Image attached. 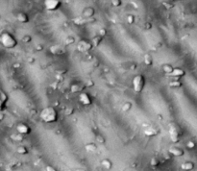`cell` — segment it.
I'll return each instance as SVG.
<instances>
[{
  "mask_svg": "<svg viewBox=\"0 0 197 171\" xmlns=\"http://www.w3.org/2000/svg\"><path fill=\"white\" fill-rule=\"evenodd\" d=\"M5 117V115L3 112H0V120H3V118Z\"/></svg>",
  "mask_w": 197,
  "mask_h": 171,
  "instance_id": "c3c4849f",
  "label": "cell"
},
{
  "mask_svg": "<svg viewBox=\"0 0 197 171\" xmlns=\"http://www.w3.org/2000/svg\"><path fill=\"white\" fill-rule=\"evenodd\" d=\"M181 168L184 171H191L194 169V163L192 161H184L181 164Z\"/></svg>",
  "mask_w": 197,
  "mask_h": 171,
  "instance_id": "e0dca14e",
  "label": "cell"
},
{
  "mask_svg": "<svg viewBox=\"0 0 197 171\" xmlns=\"http://www.w3.org/2000/svg\"><path fill=\"white\" fill-rule=\"evenodd\" d=\"M143 62L146 65H153V58L150 54L146 53L144 56H143Z\"/></svg>",
  "mask_w": 197,
  "mask_h": 171,
  "instance_id": "7402d4cb",
  "label": "cell"
},
{
  "mask_svg": "<svg viewBox=\"0 0 197 171\" xmlns=\"http://www.w3.org/2000/svg\"><path fill=\"white\" fill-rule=\"evenodd\" d=\"M45 171H57V169H56L53 165H50V164H48V165L45 166Z\"/></svg>",
  "mask_w": 197,
  "mask_h": 171,
  "instance_id": "ab89813d",
  "label": "cell"
},
{
  "mask_svg": "<svg viewBox=\"0 0 197 171\" xmlns=\"http://www.w3.org/2000/svg\"><path fill=\"white\" fill-rule=\"evenodd\" d=\"M85 148L87 152H95L97 150V145H96L94 142H89V143L86 144Z\"/></svg>",
  "mask_w": 197,
  "mask_h": 171,
  "instance_id": "44dd1931",
  "label": "cell"
},
{
  "mask_svg": "<svg viewBox=\"0 0 197 171\" xmlns=\"http://www.w3.org/2000/svg\"><path fill=\"white\" fill-rule=\"evenodd\" d=\"M8 101V95L5 92L0 90V112H3V110L5 109L6 102Z\"/></svg>",
  "mask_w": 197,
  "mask_h": 171,
  "instance_id": "5bb4252c",
  "label": "cell"
},
{
  "mask_svg": "<svg viewBox=\"0 0 197 171\" xmlns=\"http://www.w3.org/2000/svg\"><path fill=\"white\" fill-rule=\"evenodd\" d=\"M17 152L20 155H26V154H28V152L29 151H28L27 147L23 146V145H20V146H18L17 148Z\"/></svg>",
  "mask_w": 197,
  "mask_h": 171,
  "instance_id": "484cf974",
  "label": "cell"
},
{
  "mask_svg": "<svg viewBox=\"0 0 197 171\" xmlns=\"http://www.w3.org/2000/svg\"><path fill=\"white\" fill-rule=\"evenodd\" d=\"M17 131L18 134L22 135V136H25V135H29L31 133V128L30 126L26 124V123H23V122H20L18 123L17 125Z\"/></svg>",
  "mask_w": 197,
  "mask_h": 171,
  "instance_id": "52a82bcc",
  "label": "cell"
},
{
  "mask_svg": "<svg viewBox=\"0 0 197 171\" xmlns=\"http://www.w3.org/2000/svg\"><path fill=\"white\" fill-rule=\"evenodd\" d=\"M79 101L85 106H89L92 103V98H90V96L86 92H81L79 94Z\"/></svg>",
  "mask_w": 197,
  "mask_h": 171,
  "instance_id": "9c48e42d",
  "label": "cell"
},
{
  "mask_svg": "<svg viewBox=\"0 0 197 171\" xmlns=\"http://www.w3.org/2000/svg\"><path fill=\"white\" fill-rule=\"evenodd\" d=\"M107 35V30L105 29V28H101V29H99V31H98V36H100V37H104V36H106Z\"/></svg>",
  "mask_w": 197,
  "mask_h": 171,
  "instance_id": "74e56055",
  "label": "cell"
},
{
  "mask_svg": "<svg viewBox=\"0 0 197 171\" xmlns=\"http://www.w3.org/2000/svg\"><path fill=\"white\" fill-rule=\"evenodd\" d=\"M164 158L165 160H170L171 159V155L169 154V153H167V154H164Z\"/></svg>",
  "mask_w": 197,
  "mask_h": 171,
  "instance_id": "bcb514c9",
  "label": "cell"
},
{
  "mask_svg": "<svg viewBox=\"0 0 197 171\" xmlns=\"http://www.w3.org/2000/svg\"><path fill=\"white\" fill-rule=\"evenodd\" d=\"M0 43H1L2 46L5 47V48L12 49L17 45V40L12 34L8 32H4L0 36Z\"/></svg>",
  "mask_w": 197,
  "mask_h": 171,
  "instance_id": "7a4b0ae2",
  "label": "cell"
},
{
  "mask_svg": "<svg viewBox=\"0 0 197 171\" xmlns=\"http://www.w3.org/2000/svg\"><path fill=\"white\" fill-rule=\"evenodd\" d=\"M95 15V11L94 9L92 8V7H87L83 10L82 12V17L84 18H87V19H89V18H92L93 15Z\"/></svg>",
  "mask_w": 197,
  "mask_h": 171,
  "instance_id": "7c38bea8",
  "label": "cell"
},
{
  "mask_svg": "<svg viewBox=\"0 0 197 171\" xmlns=\"http://www.w3.org/2000/svg\"><path fill=\"white\" fill-rule=\"evenodd\" d=\"M12 140L14 141H17V142H20V141H22L23 139H24V137L22 135H20V134H12V135H11V137H10Z\"/></svg>",
  "mask_w": 197,
  "mask_h": 171,
  "instance_id": "d4e9b609",
  "label": "cell"
},
{
  "mask_svg": "<svg viewBox=\"0 0 197 171\" xmlns=\"http://www.w3.org/2000/svg\"><path fill=\"white\" fill-rule=\"evenodd\" d=\"M62 2L60 0H45L44 1V7L46 10L54 12L56 10H58L61 7Z\"/></svg>",
  "mask_w": 197,
  "mask_h": 171,
  "instance_id": "8992f818",
  "label": "cell"
},
{
  "mask_svg": "<svg viewBox=\"0 0 197 171\" xmlns=\"http://www.w3.org/2000/svg\"><path fill=\"white\" fill-rule=\"evenodd\" d=\"M95 139H96V141H97L98 143H100V144H104L105 142H106V138H105L104 137H103L102 135H100V134L96 135Z\"/></svg>",
  "mask_w": 197,
  "mask_h": 171,
  "instance_id": "f1b7e54d",
  "label": "cell"
},
{
  "mask_svg": "<svg viewBox=\"0 0 197 171\" xmlns=\"http://www.w3.org/2000/svg\"><path fill=\"white\" fill-rule=\"evenodd\" d=\"M101 165H102L103 168L106 169V170H111L112 168L114 163H112V161L110 159H104L101 161Z\"/></svg>",
  "mask_w": 197,
  "mask_h": 171,
  "instance_id": "d6986e66",
  "label": "cell"
},
{
  "mask_svg": "<svg viewBox=\"0 0 197 171\" xmlns=\"http://www.w3.org/2000/svg\"><path fill=\"white\" fill-rule=\"evenodd\" d=\"M93 48L92 44L87 40H81L77 44V49L80 52H89Z\"/></svg>",
  "mask_w": 197,
  "mask_h": 171,
  "instance_id": "5b68a950",
  "label": "cell"
},
{
  "mask_svg": "<svg viewBox=\"0 0 197 171\" xmlns=\"http://www.w3.org/2000/svg\"><path fill=\"white\" fill-rule=\"evenodd\" d=\"M49 51L51 52L53 55H64L67 52V50L64 46L59 45V44H55V45L50 46Z\"/></svg>",
  "mask_w": 197,
  "mask_h": 171,
  "instance_id": "ba28073f",
  "label": "cell"
},
{
  "mask_svg": "<svg viewBox=\"0 0 197 171\" xmlns=\"http://www.w3.org/2000/svg\"><path fill=\"white\" fill-rule=\"evenodd\" d=\"M168 133H169V137L171 141H173L174 143H177L180 140V137H181V128L179 127V125L176 124V123H170L169 124V128H168Z\"/></svg>",
  "mask_w": 197,
  "mask_h": 171,
  "instance_id": "3957f363",
  "label": "cell"
},
{
  "mask_svg": "<svg viewBox=\"0 0 197 171\" xmlns=\"http://www.w3.org/2000/svg\"><path fill=\"white\" fill-rule=\"evenodd\" d=\"M168 153H169L172 157H181L184 155V150L182 148L177 147V146H171L169 149H168Z\"/></svg>",
  "mask_w": 197,
  "mask_h": 171,
  "instance_id": "30bf717a",
  "label": "cell"
},
{
  "mask_svg": "<svg viewBox=\"0 0 197 171\" xmlns=\"http://www.w3.org/2000/svg\"><path fill=\"white\" fill-rule=\"evenodd\" d=\"M35 58H34V57H29V58H28V64H30V65H32V64H34V63H35Z\"/></svg>",
  "mask_w": 197,
  "mask_h": 171,
  "instance_id": "b9f144b4",
  "label": "cell"
},
{
  "mask_svg": "<svg viewBox=\"0 0 197 171\" xmlns=\"http://www.w3.org/2000/svg\"><path fill=\"white\" fill-rule=\"evenodd\" d=\"M135 68H137V65H131V69H132V70H134Z\"/></svg>",
  "mask_w": 197,
  "mask_h": 171,
  "instance_id": "681fc988",
  "label": "cell"
},
{
  "mask_svg": "<svg viewBox=\"0 0 197 171\" xmlns=\"http://www.w3.org/2000/svg\"><path fill=\"white\" fill-rule=\"evenodd\" d=\"M17 18L20 23H27V22H29V17H28L27 14H25L23 12L18 13L17 15Z\"/></svg>",
  "mask_w": 197,
  "mask_h": 171,
  "instance_id": "ac0fdd59",
  "label": "cell"
},
{
  "mask_svg": "<svg viewBox=\"0 0 197 171\" xmlns=\"http://www.w3.org/2000/svg\"><path fill=\"white\" fill-rule=\"evenodd\" d=\"M12 67H14V68H20L21 67V64H20V63H15V64L12 65Z\"/></svg>",
  "mask_w": 197,
  "mask_h": 171,
  "instance_id": "f6af8a7d",
  "label": "cell"
},
{
  "mask_svg": "<svg viewBox=\"0 0 197 171\" xmlns=\"http://www.w3.org/2000/svg\"><path fill=\"white\" fill-rule=\"evenodd\" d=\"M144 127L145 128L143 132H144V135L147 136V137H155L160 133V130L152 127V126H144Z\"/></svg>",
  "mask_w": 197,
  "mask_h": 171,
  "instance_id": "8fae6325",
  "label": "cell"
},
{
  "mask_svg": "<svg viewBox=\"0 0 197 171\" xmlns=\"http://www.w3.org/2000/svg\"><path fill=\"white\" fill-rule=\"evenodd\" d=\"M162 5H164L166 9H171V8L174 7V3L171 2V1H164V2H162Z\"/></svg>",
  "mask_w": 197,
  "mask_h": 171,
  "instance_id": "e575fe53",
  "label": "cell"
},
{
  "mask_svg": "<svg viewBox=\"0 0 197 171\" xmlns=\"http://www.w3.org/2000/svg\"><path fill=\"white\" fill-rule=\"evenodd\" d=\"M152 23L151 22H145L144 25H143V28H144L145 30H151L152 29Z\"/></svg>",
  "mask_w": 197,
  "mask_h": 171,
  "instance_id": "f35d334b",
  "label": "cell"
},
{
  "mask_svg": "<svg viewBox=\"0 0 197 171\" xmlns=\"http://www.w3.org/2000/svg\"><path fill=\"white\" fill-rule=\"evenodd\" d=\"M74 42H75L74 37H72V36L67 37V39H65V44H67V45H71V44H73Z\"/></svg>",
  "mask_w": 197,
  "mask_h": 171,
  "instance_id": "f546056e",
  "label": "cell"
},
{
  "mask_svg": "<svg viewBox=\"0 0 197 171\" xmlns=\"http://www.w3.org/2000/svg\"><path fill=\"white\" fill-rule=\"evenodd\" d=\"M65 72H67V70H65V69H62V70H58V71H57V74H59V75H62V74H65Z\"/></svg>",
  "mask_w": 197,
  "mask_h": 171,
  "instance_id": "7dc6e473",
  "label": "cell"
},
{
  "mask_svg": "<svg viewBox=\"0 0 197 171\" xmlns=\"http://www.w3.org/2000/svg\"><path fill=\"white\" fill-rule=\"evenodd\" d=\"M112 5L114 6V7H119V6L122 5V1H121V0H112Z\"/></svg>",
  "mask_w": 197,
  "mask_h": 171,
  "instance_id": "8d00e7d4",
  "label": "cell"
},
{
  "mask_svg": "<svg viewBox=\"0 0 197 171\" xmlns=\"http://www.w3.org/2000/svg\"><path fill=\"white\" fill-rule=\"evenodd\" d=\"M75 171H85V170H84V169H81V168H79V169H76V170H75Z\"/></svg>",
  "mask_w": 197,
  "mask_h": 171,
  "instance_id": "816d5d0a",
  "label": "cell"
},
{
  "mask_svg": "<svg viewBox=\"0 0 197 171\" xmlns=\"http://www.w3.org/2000/svg\"><path fill=\"white\" fill-rule=\"evenodd\" d=\"M186 74V71L184 70L182 68H174L173 71L171 72L169 74L170 76H172L174 78H180V77H183V76H185Z\"/></svg>",
  "mask_w": 197,
  "mask_h": 171,
  "instance_id": "2e32d148",
  "label": "cell"
},
{
  "mask_svg": "<svg viewBox=\"0 0 197 171\" xmlns=\"http://www.w3.org/2000/svg\"><path fill=\"white\" fill-rule=\"evenodd\" d=\"M170 88H181L183 86L182 82H180L179 80H172L169 82V84H168Z\"/></svg>",
  "mask_w": 197,
  "mask_h": 171,
  "instance_id": "603a6c76",
  "label": "cell"
},
{
  "mask_svg": "<svg viewBox=\"0 0 197 171\" xmlns=\"http://www.w3.org/2000/svg\"><path fill=\"white\" fill-rule=\"evenodd\" d=\"M42 49H43L42 44H37V45H36V50H37V51H42Z\"/></svg>",
  "mask_w": 197,
  "mask_h": 171,
  "instance_id": "7bdbcfd3",
  "label": "cell"
},
{
  "mask_svg": "<svg viewBox=\"0 0 197 171\" xmlns=\"http://www.w3.org/2000/svg\"><path fill=\"white\" fill-rule=\"evenodd\" d=\"M74 113V109L73 108H67V110H65V115H72Z\"/></svg>",
  "mask_w": 197,
  "mask_h": 171,
  "instance_id": "d590c367",
  "label": "cell"
},
{
  "mask_svg": "<svg viewBox=\"0 0 197 171\" xmlns=\"http://www.w3.org/2000/svg\"><path fill=\"white\" fill-rule=\"evenodd\" d=\"M135 21H136V17H135V15H127V22H128V24L132 25V24L135 23Z\"/></svg>",
  "mask_w": 197,
  "mask_h": 171,
  "instance_id": "4dcf8cb0",
  "label": "cell"
},
{
  "mask_svg": "<svg viewBox=\"0 0 197 171\" xmlns=\"http://www.w3.org/2000/svg\"><path fill=\"white\" fill-rule=\"evenodd\" d=\"M50 87H51L53 90H57V88H59V82L55 81L54 83H52L51 85H50Z\"/></svg>",
  "mask_w": 197,
  "mask_h": 171,
  "instance_id": "60d3db41",
  "label": "cell"
},
{
  "mask_svg": "<svg viewBox=\"0 0 197 171\" xmlns=\"http://www.w3.org/2000/svg\"><path fill=\"white\" fill-rule=\"evenodd\" d=\"M83 85L85 88H92V87H94L95 84H94V82H93V80L89 79V80H86V82Z\"/></svg>",
  "mask_w": 197,
  "mask_h": 171,
  "instance_id": "1f68e13d",
  "label": "cell"
},
{
  "mask_svg": "<svg viewBox=\"0 0 197 171\" xmlns=\"http://www.w3.org/2000/svg\"><path fill=\"white\" fill-rule=\"evenodd\" d=\"M160 163H161L160 159L157 157H153L151 159V161H150V164H151L152 166H158Z\"/></svg>",
  "mask_w": 197,
  "mask_h": 171,
  "instance_id": "83f0119b",
  "label": "cell"
},
{
  "mask_svg": "<svg viewBox=\"0 0 197 171\" xmlns=\"http://www.w3.org/2000/svg\"><path fill=\"white\" fill-rule=\"evenodd\" d=\"M173 69H174V67L170 64H164V65H162V70H164V72H165V73L168 74V75L173 71Z\"/></svg>",
  "mask_w": 197,
  "mask_h": 171,
  "instance_id": "cb8c5ba5",
  "label": "cell"
},
{
  "mask_svg": "<svg viewBox=\"0 0 197 171\" xmlns=\"http://www.w3.org/2000/svg\"><path fill=\"white\" fill-rule=\"evenodd\" d=\"M94 20H95L94 18H89V19H87V18H84L82 17H78L76 18H74L73 22H74V24L77 25V26H81V25H84V24L89 23V22H92V21H94Z\"/></svg>",
  "mask_w": 197,
  "mask_h": 171,
  "instance_id": "4fadbf2b",
  "label": "cell"
},
{
  "mask_svg": "<svg viewBox=\"0 0 197 171\" xmlns=\"http://www.w3.org/2000/svg\"><path fill=\"white\" fill-rule=\"evenodd\" d=\"M40 117L45 123H54L58 120V113L54 107H46L42 110Z\"/></svg>",
  "mask_w": 197,
  "mask_h": 171,
  "instance_id": "6da1fadb",
  "label": "cell"
},
{
  "mask_svg": "<svg viewBox=\"0 0 197 171\" xmlns=\"http://www.w3.org/2000/svg\"><path fill=\"white\" fill-rule=\"evenodd\" d=\"M186 146H187V149H189V150H192V149H194V148H195L196 144H195V142H194V141H192V140H189V141H187V142Z\"/></svg>",
  "mask_w": 197,
  "mask_h": 171,
  "instance_id": "d6a6232c",
  "label": "cell"
},
{
  "mask_svg": "<svg viewBox=\"0 0 197 171\" xmlns=\"http://www.w3.org/2000/svg\"><path fill=\"white\" fill-rule=\"evenodd\" d=\"M92 55H89L87 56V60H92Z\"/></svg>",
  "mask_w": 197,
  "mask_h": 171,
  "instance_id": "f907efd6",
  "label": "cell"
},
{
  "mask_svg": "<svg viewBox=\"0 0 197 171\" xmlns=\"http://www.w3.org/2000/svg\"><path fill=\"white\" fill-rule=\"evenodd\" d=\"M85 88V87H84V85L83 84H79V83H77V84H73V85H71V87H70V91L72 93H81V92H83V90Z\"/></svg>",
  "mask_w": 197,
  "mask_h": 171,
  "instance_id": "9a60e30c",
  "label": "cell"
},
{
  "mask_svg": "<svg viewBox=\"0 0 197 171\" xmlns=\"http://www.w3.org/2000/svg\"><path fill=\"white\" fill-rule=\"evenodd\" d=\"M56 79H57V82H59V81L62 82V81H64V76L57 74V75H56Z\"/></svg>",
  "mask_w": 197,
  "mask_h": 171,
  "instance_id": "ee69618b",
  "label": "cell"
},
{
  "mask_svg": "<svg viewBox=\"0 0 197 171\" xmlns=\"http://www.w3.org/2000/svg\"><path fill=\"white\" fill-rule=\"evenodd\" d=\"M102 40H103L102 37L98 36V35H97V36H95L92 40H90V42H92V47H97V46H99L100 43H101V42H102Z\"/></svg>",
  "mask_w": 197,
  "mask_h": 171,
  "instance_id": "ffe728a7",
  "label": "cell"
},
{
  "mask_svg": "<svg viewBox=\"0 0 197 171\" xmlns=\"http://www.w3.org/2000/svg\"><path fill=\"white\" fill-rule=\"evenodd\" d=\"M121 109H122V111L124 113L129 112V111L132 109V103H131V102H125L122 105V107H121Z\"/></svg>",
  "mask_w": 197,
  "mask_h": 171,
  "instance_id": "4316f807",
  "label": "cell"
},
{
  "mask_svg": "<svg viewBox=\"0 0 197 171\" xmlns=\"http://www.w3.org/2000/svg\"><path fill=\"white\" fill-rule=\"evenodd\" d=\"M21 40L25 43L31 42V40H32V37H31L30 35H24V36L22 37V39H21Z\"/></svg>",
  "mask_w": 197,
  "mask_h": 171,
  "instance_id": "836d02e7",
  "label": "cell"
},
{
  "mask_svg": "<svg viewBox=\"0 0 197 171\" xmlns=\"http://www.w3.org/2000/svg\"><path fill=\"white\" fill-rule=\"evenodd\" d=\"M145 86V78L142 74H137L133 78V88L137 93L142 92Z\"/></svg>",
  "mask_w": 197,
  "mask_h": 171,
  "instance_id": "277c9868",
  "label": "cell"
}]
</instances>
